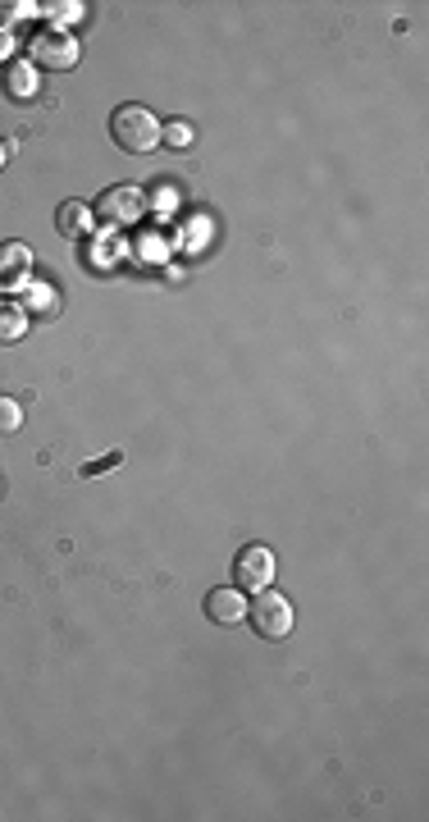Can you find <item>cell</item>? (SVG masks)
I'll list each match as a JSON object with an SVG mask.
<instances>
[{"label": "cell", "mask_w": 429, "mask_h": 822, "mask_svg": "<svg viewBox=\"0 0 429 822\" xmlns=\"http://www.w3.org/2000/svg\"><path fill=\"white\" fill-rule=\"evenodd\" d=\"M83 0H60V5H41V14L50 19V28H60V23H79L83 19Z\"/></svg>", "instance_id": "obj_12"}, {"label": "cell", "mask_w": 429, "mask_h": 822, "mask_svg": "<svg viewBox=\"0 0 429 822\" xmlns=\"http://www.w3.org/2000/svg\"><path fill=\"white\" fill-rule=\"evenodd\" d=\"M19 430H23V407L0 394V434H19Z\"/></svg>", "instance_id": "obj_13"}, {"label": "cell", "mask_w": 429, "mask_h": 822, "mask_svg": "<svg viewBox=\"0 0 429 822\" xmlns=\"http://www.w3.org/2000/svg\"><path fill=\"white\" fill-rule=\"evenodd\" d=\"M192 138H196V133H192V124H183V119L165 124V142H169V146H179V151H183V146H192Z\"/></svg>", "instance_id": "obj_14"}, {"label": "cell", "mask_w": 429, "mask_h": 822, "mask_svg": "<svg viewBox=\"0 0 429 822\" xmlns=\"http://www.w3.org/2000/svg\"><path fill=\"white\" fill-rule=\"evenodd\" d=\"M23 333H28V316H23V306H0V343H19Z\"/></svg>", "instance_id": "obj_11"}, {"label": "cell", "mask_w": 429, "mask_h": 822, "mask_svg": "<svg viewBox=\"0 0 429 822\" xmlns=\"http://www.w3.org/2000/svg\"><path fill=\"white\" fill-rule=\"evenodd\" d=\"M56 228L64 238H87L92 228H96V211L92 206H83V201H60L56 206Z\"/></svg>", "instance_id": "obj_8"}, {"label": "cell", "mask_w": 429, "mask_h": 822, "mask_svg": "<svg viewBox=\"0 0 429 822\" xmlns=\"http://www.w3.org/2000/svg\"><path fill=\"white\" fill-rule=\"evenodd\" d=\"M110 142L119 151H129V156H146V151H156L165 142V119L151 115L146 106H119L110 115Z\"/></svg>", "instance_id": "obj_1"}, {"label": "cell", "mask_w": 429, "mask_h": 822, "mask_svg": "<svg viewBox=\"0 0 429 822\" xmlns=\"http://www.w3.org/2000/svg\"><path fill=\"white\" fill-rule=\"evenodd\" d=\"M247 622L261 639H288L293 626H297V612H293V599L279 595V589H257V599L247 603Z\"/></svg>", "instance_id": "obj_2"}, {"label": "cell", "mask_w": 429, "mask_h": 822, "mask_svg": "<svg viewBox=\"0 0 429 822\" xmlns=\"http://www.w3.org/2000/svg\"><path fill=\"white\" fill-rule=\"evenodd\" d=\"M28 60L37 69H46V73H69L73 64L83 60V46H79V37L64 33V28H41L28 42Z\"/></svg>", "instance_id": "obj_3"}, {"label": "cell", "mask_w": 429, "mask_h": 822, "mask_svg": "<svg viewBox=\"0 0 429 822\" xmlns=\"http://www.w3.org/2000/svg\"><path fill=\"white\" fill-rule=\"evenodd\" d=\"M274 572H279V562H274V549H265V544H247L234 557V580H238V589H247V595L274 585Z\"/></svg>", "instance_id": "obj_5"}, {"label": "cell", "mask_w": 429, "mask_h": 822, "mask_svg": "<svg viewBox=\"0 0 429 822\" xmlns=\"http://www.w3.org/2000/svg\"><path fill=\"white\" fill-rule=\"evenodd\" d=\"M5 161H10V146H5V142H0V169H5Z\"/></svg>", "instance_id": "obj_17"}, {"label": "cell", "mask_w": 429, "mask_h": 822, "mask_svg": "<svg viewBox=\"0 0 429 822\" xmlns=\"http://www.w3.org/2000/svg\"><path fill=\"white\" fill-rule=\"evenodd\" d=\"M37 5H23V0H0V28H10L14 19H23V14H33Z\"/></svg>", "instance_id": "obj_15"}, {"label": "cell", "mask_w": 429, "mask_h": 822, "mask_svg": "<svg viewBox=\"0 0 429 822\" xmlns=\"http://www.w3.org/2000/svg\"><path fill=\"white\" fill-rule=\"evenodd\" d=\"M33 279V251L28 243H0V289H23Z\"/></svg>", "instance_id": "obj_7"}, {"label": "cell", "mask_w": 429, "mask_h": 822, "mask_svg": "<svg viewBox=\"0 0 429 822\" xmlns=\"http://www.w3.org/2000/svg\"><path fill=\"white\" fill-rule=\"evenodd\" d=\"M92 211H96V220H106L115 228H133V224L146 220V192L138 184H119L110 192H100V201L92 206Z\"/></svg>", "instance_id": "obj_4"}, {"label": "cell", "mask_w": 429, "mask_h": 822, "mask_svg": "<svg viewBox=\"0 0 429 822\" xmlns=\"http://www.w3.org/2000/svg\"><path fill=\"white\" fill-rule=\"evenodd\" d=\"M56 312H60V293L50 289V284H23V316H37V320H56Z\"/></svg>", "instance_id": "obj_9"}, {"label": "cell", "mask_w": 429, "mask_h": 822, "mask_svg": "<svg viewBox=\"0 0 429 822\" xmlns=\"http://www.w3.org/2000/svg\"><path fill=\"white\" fill-rule=\"evenodd\" d=\"M206 616L215 626H242L247 622V589L238 585H215L206 595Z\"/></svg>", "instance_id": "obj_6"}, {"label": "cell", "mask_w": 429, "mask_h": 822, "mask_svg": "<svg viewBox=\"0 0 429 822\" xmlns=\"http://www.w3.org/2000/svg\"><path fill=\"white\" fill-rule=\"evenodd\" d=\"M14 60H19V37L10 28H0V69L14 64Z\"/></svg>", "instance_id": "obj_16"}, {"label": "cell", "mask_w": 429, "mask_h": 822, "mask_svg": "<svg viewBox=\"0 0 429 822\" xmlns=\"http://www.w3.org/2000/svg\"><path fill=\"white\" fill-rule=\"evenodd\" d=\"M37 87H41V79H37V64H33V60L5 64V96H10V101H33Z\"/></svg>", "instance_id": "obj_10"}]
</instances>
